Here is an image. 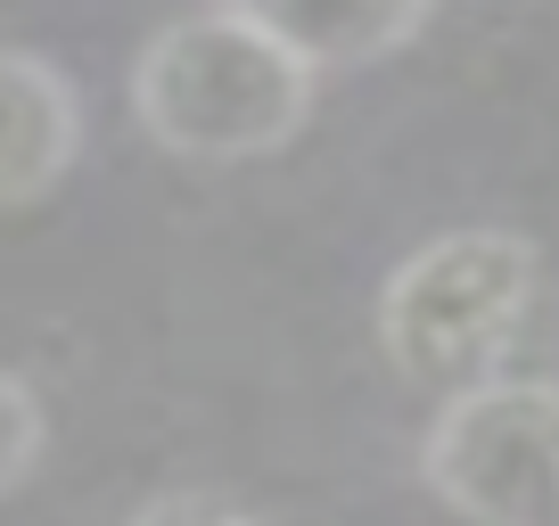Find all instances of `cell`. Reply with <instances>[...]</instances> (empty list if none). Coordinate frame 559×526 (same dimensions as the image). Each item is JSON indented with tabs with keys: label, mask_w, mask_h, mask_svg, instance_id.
I'll return each mask as SVG.
<instances>
[{
	"label": "cell",
	"mask_w": 559,
	"mask_h": 526,
	"mask_svg": "<svg viewBox=\"0 0 559 526\" xmlns=\"http://www.w3.org/2000/svg\"><path fill=\"white\" fill-rule=\"evenodd\" d=\"M313 91L321 74L263 41L255 25L223 17H181L165 25L132 67V116L165 157L190 165H247L288 148L313 123Z\"/></svg>",
	"instance_id": "1"
},
{
	"label": "cell",
	"mask_w": 559,
	"mask_h": 526,
	"mask_svg": "<svg viewBox=\"0 0 559 526\" xmlns=\"http://www.w3.org/2000/svg\"><path fill=\"white\" fill-rule=\"evenodd\" d=\"M535 304V239L519 230H444L412 247L379 288V354L428 395L502 379V354Z\"/></svg>",
	"instance_id": "2"
},
{
	"label": "cell",
	"mask_w": 559,
	"mask_h": 526,
	"mask_svg": "<svg viewBox=\"0 0 559 526\" xmlns=\"http://www.w3.org/2000/svg\"><path fill=\"white\" fill-rule=\"evenodd\" d=\"M223 17L255 25L263 41H280L313 74H346V67H379L386 50L419 41L437 0H223Z\"/></svg>",
	"instance_id": "4"
},
{
	"label": "cell",
	"mask_w": 559,
	"mask_h": 526,
	"mask_svg": "<svg viewBox=\"0 0 559 526\" xmlns=\"http://www.w3.org/2000/svg\"><path fill=\"white\" fill-rule=\"evenodd\" d=\"M74 148H83L74 83L34 50H0V214L50 198L67 181Z\"/></svg>",
	"instance_id": "5"
},
{
	"label": "cell",
	"mask_w": 559,
	"mask_h": 526,
	"mask_svg": "<svg viewBox=\"0 0 559 526\" xmlns=\"http://www.w3.org/2000/svg\"><path fill=\"white\" fill-rule=\"evenodd\" d=\"M41 444H50V420H41V395L17 379V370H0V493H17L34 477Z\"/></svg>",
	"instance_id": "6"
},
{
	"label": "cell",
	"mask_w": 559,
	"mask_h": 526,
	"mask_svg": "<svg viewBox=\"0 0 559 526\" xmlns=\"http://www.w3.org/2000/svg\"><path fill=\"white\" fill-rule=\"evenodd\" d=\"M419 477L469 526H559V379H486L444 395Z\"/></svg>",
	"instance_id": "3"
},
{
	"label": "cell",
	"mask_w": 559,
	"mask_h": 526,
	"mask_svg": "<svg viewBox=\"0 0 559 526\" xmlns=\"http://www.w3.org/2000/svg\"><path fill=\"white\" fill-rule=\"evenodd\" d=\"M123 526H263V518H247V510L214 502V493H165V502H140Z\"/></svg>",
	"instance_id": "7"
}]
</instances>
